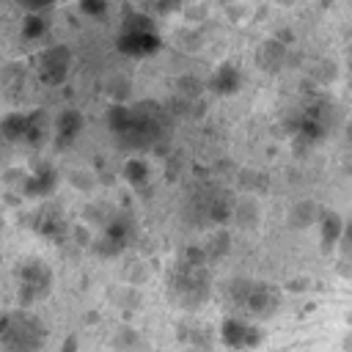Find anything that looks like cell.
Masks as SVG:
<instances>
[{"label": "cell", "instance_id": "cell-1", "mask_svg": "<svg viewBox=\"0 0 352 352\" xmlns=\"http://www.w3.org/2000/svg\"><path fill=\"white\" fill-rule=\"evenodd\" d=\"M107 124H110L113 135L118 138V143L126 146V148H146L165 129L162 113L151 102H140V104H132V107L118 104L107 113Z\"/></svg>", "mask_w": 352, "mask_h": 352}, {"label": "cell", "instance_id": "cell-2", "mask_svg": "<svg viewBox=\"0 0 352 352\" xmlns=\"http://www.w3.org/2000/svg\"><path fill=\"white\" fill-rule=\"evenodd\" d=\"M44 341H47V327L36 314L19 308L0 319L3 352H41Z\"/></svg>", "mask_w": 352, "mask_h": 352}, {"label": "cell", "instance_id": "cell-3", "mask_svg": "<svg viewBox=\"0 0 352 352\" xmlns=\"http://www.w3.org/2000/svg\"><path fill=\"white\" fill-rule=\"evenodd\" d=\"M160 47V36L146 14H132L124 19V28L118 33V50L135 58L151 55Z\"/></svg>", "mask_w": 352, "mask_h": 352}, {"label": "cell", "instance_id": "cell-4", "mask_svg": "<svg viewBox=\"0 0 352 352\" xmlns=\"http://www.w3.org/2000/svg\"><path fill=\"white\" fill-rule=\"evenodd\" d=\"M52 286V272L44 261H28L19 272V305L22 311L50 294Z\"/></svg>", "mask_w": 352, "mask_h": 352}, {"label": "cell", "instance_id": "cell-5", "mask_svg": "<svg viewBox=\"0 0 352 352\" xmlns=\"http://www.w3.org/2000/svg\"><path fill=\"white\" fill-rule=\"evenodd\" d=\"M69 66H72V52L60 44L55 47H47L38 58H36V72L41 77V82L47 85H60L69 74Z\"/></svg>", "mask_w": 352, "mask_h": 352}, {"label": "cell", "instance_id": "cell-6", "mask_svg": "<svg viewBox=\"0 0 352 352\" xmlns=\"http://www.w3.org/2000/svg\"><path fill=\"white\" fill-rule=\"evenodd\" d=\"M234 300L253 314H272V308L278 305V292L267 283H236Z\"/></svg>", "mask_w": 352, "mask_h": 352}, {"label": "cell", "instance_id": "cell-7", "mask_svg": "<svg viewBox=\"0 0 352 352\" xmlns=\"http://www.w3.org/2000/svg\"><path fill=\"white\" fill-rule=\"evenodd\" d=\"M220 338L231 349H250V346H258L261 333L242 319H226L220 327Z\"/></svg>", "mask_w": 352, "mask_h": 352}, {"label": "cell", "instance_id": "cell-8", "mask_svg": "<svg viewBox=\"0 0 352 352\" xmlns=\"http://www.w3.org/2000/svg\"><path fill=\"white\" fill-rule=\"evenodd\" d=\"M82 129V116L77 110H63L58 118H55V143L63 148L69 146Z\"/></svg>", "mask_w": 352, "mask_h": 352}, {"label": "cell", "instance_id": "cell-9", "mask_svg": "<svg viewBox=\"0 0 352 352\" xmlns=\"http://www.w3.org/2000/svg\"><path fill=\"white\" fill-rule=\"evenodd\" d=\"M52 184H55V170H52L50 165H41L33 176H28L25 192H28V195H44V192L52 190Z\"/></svg>", "mask_w": 352, "mask_h": 352}, {"label": "cell", "instance_id": "cell-10", "mask_svg": "<svg viewBox=\"0 0 352 352\" xmlns=\"http://www.w3.org/2000/svg\"><path fill=\"white\" fill-rule=\"evenodd\" d=\"M25 132H28V116H22V113H8L0 121L3 140H25Z\"/></svg>", "mask_w": 352, "mask_h": 352}, {"label": "cell", "instance_id": "cell-11", "mask_svg": "<svg viewBox=\"0 0 352 352\" xmlns=\"http://www.w3.org/2000/svg\"><path fill=\"white\" fill-rule=\"evenodd\" d=\"M239 82H242L239 72H236L231 63H226V66L217 69V74H214V80H212V88H214L217 94H234V91L239 88Z\"/></svg>", "mask_w": 352, "mask_h": 352}, {"label": "cell", "instance_id": "cell-12", "mask_svg": "<svg viewBox=\"0 0 352 352\" xmlns=\"http://www.w3.org/2000/svg\"><path fill=\"white\" fill-rule=\"evenodd\" d=\"M47 129H50V121H47L44 110H33V113L28 116V132H25V140L33 143V146H38V143L47 138Z\"/></svg>", "mask_w": 352, "mask_h": 352}, {"label": "cell", "instance_id": "cell-13", "mask_svg": "<svg viewBox=\"0 0 352 352\" xmlns=\"http://www.w3.org/2000/svg\"><path fill=\"white\" fill-rule=\"evenodd\" d=\"M341 228H344V223H341L338 214H327L322 220V242H324V248H330V245H336L341 239Z\"/></svg>", "mask_w": 352, "mask_h": 352}, {"label": "cell", "instance_id": "cell-14", "mask_svg": "<svg viewBox=\"0 0 352 352\" xmlns=\"http://www.w3.org/2000/svg\"><path fill=\"white\" fill-rule=\"evenodd\" d=\"M124 176H126V182H132V184H143L146 176H148V168H146L143 160L132 157V160H126V165H124Z\"/></svg>", "mask_w": 352, "mask_h": 352}, {"label": "cell", "instance_id": "cell-15", "mask_svg": "<svg viewBox=\"0 0 352 352\" xmlns=\"http://www.w3.org/2000/svg\"><path fill=\"white\" fill-rule=\"evenodd\" d=\"M44 30H47V19L41 14H28L25 16V28H22L25 38H38Z\"/></svg>", "mask_w": 352, "mask_h": 352}, {"label": "cell", "instance_id": "cell-16", "mask_svg": "<svg viewBox=\"0 0 352 352\" xmlns=\"http://www.w3.org/2000/svg\"><path fill=\"white\" fill-rule=\"evenodd\" d=\"M231 212H234V201H231L228 195H217V198H212L209 214H212L214 220H226V217H231Z\"/></svg>", "mask_w": 352, "mask_h": 352}, {"label": "cell", "instance_id": "cell-17", "mask_svg": "<svg viewBox=\"0 0 352 352\" xmlns=\"http://www.w3.org/2000/svg\"><path fill=\"white\" fill-rule=\"evenodd\" d=\"M341 239H344V248L352 250V220L344 223V228H341Z\"/></svg>", "mask_w": 352, "mask_h": 352}, {"label": "cell", "instance_id": "cell-18", "mask_svg": "<svg viewBox=\"0 0 352 352\" xmlns=\"http://www.w3.org/2000/svg\"><path fill=\"white\" fill-rule=\"evenodd\" d=\"M104 8H107L104 3H82V11H85V14H102Z\"/></svg>", "mask_w": 352, "mask_h": 352}]
</instances>
